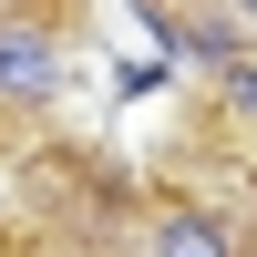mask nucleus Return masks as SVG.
I'll return each instance as SVG.
<instances>
[{"instance_id":"nucleus-1","label":"nucleus","mask_w":257,"mask_h":257,"mask_svg":"<svg viewBox=\"0 0 257 257\" xmlns=\"http://www.w3.org/2000/svg\"><path fill=\"white\" fill-rule=\"evenodd\" d=\"M52 82H62V52L21 21H0V103H41Z\"/></svg>"},{"instance_id":"nucleus-2","label":"nucleus","mask_w":257,"mask_h":257,"mask_svg":"<svg viewBox=\"0 0 257 257\" xmlns=\"http://www.w3.org/2000/svg\"><path fill=\"white\" fill-rule=\"evenodd\" d=\"M155 257H237V247H226V226H216V216H196V206H175V216L155 226Z\"/></svg>"},{"instance_id":"nucleus-3","label":"nucleus","mask_w":257,"mask_h":257,"mask_svg":"<svg viewBox=\"0 0 257 257\" xmlns=\"http://www.w3.org/2000/svg\"><path fill=\"white\" fill-rule=\"evenodd\" d=\"M216 82H226V103H237V113H257V62H247V52H237V62H226V72H216Z\"/></svg>"},{"instance_id":"nucleus-4","label":"nucleus","mask_w":257,"mask_h":257,"mask_svg":"<svg viewBox=\"0 0 257 257\" xmlns=\"http://www.w3.org/2000/svg\"><path fill=\"white\" fill-rule=\"evenodd\" d=\"M11 11H31V0H11Z\"/></svg>"},{"instance_id":"nucleus-5","label":"nucleus","mask_w":257,"mask_h":257,"mask_svg":"<svg viewBox=\"0 0 257 257\" xmlns=\"http://www.w3.org/2000/svg\"><path fill=\"white\" fill-rule=\"evenodd\" d=\"M247 11H257V0H247Z\"/></svg>"}]
</instances>
